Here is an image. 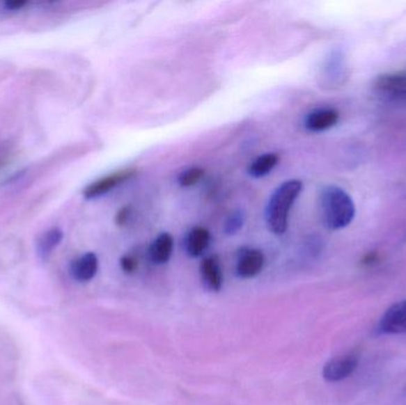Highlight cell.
<instances>
[{
  "label": "cell",
  "instance_id": "1",
  "mask_svg": "<svg viewBox=\"0 0 406 405\" xmlns=\"http://www.w3.org/2000/svg\"><path fill=\"white\" fill-rule=\"evenodd\" d=\"M303 189L299 180H289L274 189L265 208V220L270 231L282 235L288 230L289 214Z\"/></svg>",
  "mask_w": 406,
  "mask_h": 405
},
{
  "label": "cell",
  "instance_id": "2",
  "mask_svg": "<svg viewBox=\"0 0 406 405\" xmlns=\"http://www.w3.org/2000/svg\"><path fill=\"white\" fill-rule=\"evenodd\" d=\"M322 219L330 230H342L353 221L355 205L346 191L338 186H327L320 195Z\"/></svg>",
  "mask_w": 406,
  "mask_h": 405
},
{
  "label": "cell",
  "instance_id": "3",
  "mask_svg": "<svg viewBox=\"0 0 406 405\" xmlns=\"http://www.w3.org/2000/svg\"><path fill=\"white\" fill-rule=\"evenodd\" d=\"M359 360L360 358L358 354L353 352L333 358L323 367V378L329 383L345 381L358 369Z\"/></svg>",
  "mask_w": 406,
  "mask_h": 405
},
{
  "label": "cell",
  "instance_id": "4",
  "mask_svg": "<svg viewBox=\"0 0 406 405\" xmlns=\"http://www.w3.org/2000/svg\"><path fill=\"white\" fill-rule=\"evenodd\" d=\"M136 174L134 169H124V170L116 171L113 174L107 175L102 179L97 180L86 186L84 191V196L87 200L97 199L102 195L107 194L109 191L114 189L121 183L126 182Z\"/></svg>",
  "mask_w": 406,
  "mask_h": 405
},
{
  "label": "cell",
  "instance_id": "5",
  "mask_svg": "<svg viewBox=\"0 0 406 405\" xmlns=\"http://www.w3.org/2000/svg\"><path fill=\"white\" fill-rule=\"evenodd\" d=\"M382 334H406V300L391 305L379 322Z\"/></svg>",
  "mask_w": 406,
  "mask_h": 405
},
{
  "label": "cell",
  "instance_id": "6",
  "mask_svg": "<svg viewBox=\"0 0 406 405\" xmlns=\"http://www.w3.org/2000/svg\"><path fill=\"white\" fill-rule=\"evenodd\" d=\"M265 257L260 250L242 248L237 253V273L242 278H253L262 272Z\"/></svg>",
  "mask_w": 406,
  "mask_h": 405
},
{
  "label": "cell",
  "instance_id": "7",
  "mask_svg": "<svg viewBox=\"0 0 406 405\" xmlns=\"http://www.w3.org/2000/svg\"><path fill=\"white\" fill-rule=\"evenodd\" d=\"M202 284L208 292H220L224 284L221 263L217 255H210L202 260L200 265Z\"/></svg>",
  "mask_w": 406,
  "mask_h": 405
},
{
  "label": "cell",
  "instance_id": "8",
  "mask_svg": "<svg viewBox=\"0 0 406 405\" xmlns=\"http://www.w3.org/2000/svg\"><path fill=\"white\" fill-rule=\"evenodd\" d=\"M338 119L340 114L334 109H318L306 116L304 126L310 132H323L334 127Z\"/></svg>",
  "mask_w": 406,
  "mask_h": 405
},
{
  "label": "cell",
  "instance_id": "9",
  "mask_svg": "<svg viewBox=\"0 0 406 405\" xmlns=\"http://www.w3.org/2000/svg\"><path fill=\"white\" fill-rule=\"evenodd\" d=\"M373 86L377 92L389 97H406V72L380 75Z\"/></svg>",
  "mask_w": 406,
  "mask_h": 405
},
{
  "label": "cell",
  "instance_id": "10",
  "mask_svg": "<svg viewBox=\"0 0 406 405\" xmlns=\"http://www.w3.org/2000/svg\"><path fill=\"white\" fill-rule=\"evenodd\" d=\"M97 270H99V260L97 255L93 252L81 255L70 265V273L72 278L81 283L92 280L97 275Z\"/></svg>",
  "mask_w": 406,
  "mask_h": 405
},
{
  "label": "cell",
  "instance_id": "11",
  "mask_svg": "<svg viewBox=\"0 0 406 405\" xmlns=\"http://www.w3.org/2000/svg\"><path fill=\"white\" fill-rule=\"evenodd\" d=\"M210 244V233L205 227H193L185 238L187 255L197 258L205 253Z\"/></svg>",
  "mask_w": 406,
  "mask_h": 405
},
{
  "label": "cell",
  "instance_id": "12",
  "mask_svg": "<svg viewBox=\"0 0 406 405\" xmlns=\"http://www.w3.org/2000/svg\"><path fill=\"white\" fill-rule=\"evenodd\" d=\"M173 251V238L169 233L158 235L149 248V258L153 264L168 263Z\"/></svg>",
  "mask_w": 406,
  "mask_h": 405
},
{
  "label": "cell",
  "instance_id": "13",
  "mask_svg": "<svg viewBox=\"0 0 406 405\" xmlns=\"http://www.w3.org/2000/svg\"><path fill=\"white\" fill-rule=\"evenodd\" d=\"M63 239V232L60 228H52L40 235L37 243V253L42 260H48L49 255L60 245Z\"/></svg>",
  "mask_w": 406,
  "mask_h": 405
},
{
  "label": "cell",
  "instance_id": "14",
  "mask_svg": "<svg viewBox=\"0 0 406 405\" xmlns=\"http://www.w3.org/2000/svg\"><path fill=\"white\" fill-rule=\"evenodd\" d=\"M279 162V156L274 152H267L256 158L249 166V174L254 179H260L274 170V166Z\"/></svg>",
  "mask_w": 406,
  "mask_h": 405
},
{
  "label": "cell",
  "instance_id": "15",
  "mask_svg": "<svg viewBox=\"0 0 406 405\" xmlns=\"http://www.w3.org/2000/svg\"><path fill=\"white\" fill-rule=\"evenodd\" d=\"M244 223H245V213L242 209H235L226 218L224 231L227 235H237L244 226Z\"/></svg>",
  "mask_w": 406,
  "mask_h": 405
},
{
  "label": "cell",
  "instance_id": "16",
  "mask_svg": "<svg viewBox=\"0 0 406 405\" xmlns=\"http://www.w3.org/2000/svg\"><path fill=\"white\" fill-rule=\"evenodd\" d=\"M203 175H205V170L202 168L193 166V168L182 171L181 174L178 175V177H177V182L180 186H185V188L192 186L200 182V180L203 177Z\"/></svg>",
  "mask_w": 406,
  "mask_h": 405
},
{
  "label": "cell",
  "instance_id": "17",
  "mask_svg": "<svg viewBox=\"0 0 406 405\" xmlns=\"http://www.w3.org/2000/svg\"><path fill=\"white\" fill-rule=\"evenodd\" d=\"M120 267L126 273H132L138 268V260L134 255H126L120 260Z\"/></svg>",
  "mask_w": 406,
  "mask_h": 405
},
{
  "label": "cell",
  "instance_id": "18",
  "mask_svg": "<svg viewBox=\"0 0 406 405\" xmlns=\"http://www.w3.org/2000/svg\"><path fill=\"white\" fill-rule=\"evenodd\" d=\"M131 214H132L131 207H123V208H120L118 211L117 215H116V223H117L118 226H124V225L127 223L130 218H131Z\"/></svg>",
  "mask_w": 406,
  "mask_h": 405
},
{
  "label": "cell",
  "instance_id": "19",
  "mask_svg": "<svg viewBox=\"0 0 406 405\" xmlns=\"http://www.w3.org/2000/svg\"><path fill=\"white\" fill-rule=\"evenodd\" d=\"M377 260H378V255H377L375 252H370L368 255L364 257L362 264H365V265H372V264L375 263Z\"/></svg>",
  "mask_w": 406,
  "mask_h": 405
},
{
  "label": "cell",
  "instance_id": "20",
  "mask_svg": "<svg viewBox=\"0 0 406 405\" xmlns=\"http://www.w3.org/2000/svg\"><path fill=\"white\" fill-rule=\"evenodd\" d=\"M26 4H28L26 1H8V3H5V6L10 10H20V8H24Z\"/></svg>",
  "mask_w": 406,
  "mask_h": 405
}]
</instances>
